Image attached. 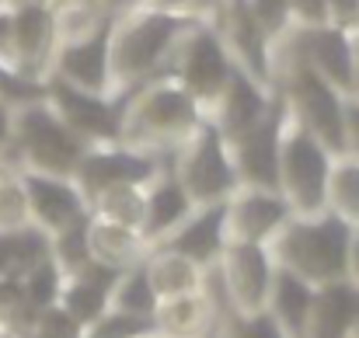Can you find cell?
<instances>
[{
  "label": "cell",
  "instance_id": "6da1fadb",
  "mask_svg": "<svg viewBox=\"0 0 359 338\" xmlns=\"http://www.w3.org/2000/svg\"><path fill=\"white\" fill-rule=\"evenodd\" d=\"M189 25H196V18L164 11L147 0H136L126 11L112 14V32H109L112 98H119L150 77H161L175 42Z\"/></svg>",
  "mask_w": 359,
  "mask_h": 338
},
{
  "label": "cell",
  "instance_id": "7a4b0ae2",
  "mask_svg": "<svg viewBox=\"0 0 359 338\" xmlns=\"http://www.w3.org/2000/svg\"><path fill=\"white\" fill-rule=\"evenodd\" d=\"M203 119L196 98L171 77H150L119 95V143L168 157Z\"/></svg>",
  "mask_w": 359,
  "mask_h": 338
},
{
  "label": "cell",
  "instance_id": "3957f363",
  "mask_svg": "<svg viewBox=\"0 0 359 338\" xmlns=\"http://www.w3.org/2000/svg\"><path fill=\"white\" fill-rule=\"evenodd\" d=\"M349 230L353 227L339 220L335 213H293L286 224L269 237V251L276 265L297 272L300 279L325 286L335 279H346V251H349Z\"/></svg>",
  "mask_w": 359,
  "mask_h": 338
},
{
  "label": "cell",
  "instance_id": "277c9868",
  "mask_svg": "<svg viewBox=\"0 0 359 338\" xmlns=\"http://www.w3.org/2000/svg\"><path fill=\"white\" fill-rule=\"evenodd\" d=\"M88 143L60 119V112L42 98H32L25 105H14V129L11 143L0 154L4 168H28V171H46V175H70L81 164Z\"/></svg>",
  "mask_w": 359,
  "mask_h": 338
},
{
  "label": "cell",
  "instance_id": "5b68a950",
  "mask_svg": "<svg viewBox=\"0 0 359 338\" xmlns=\"http://www.w3.org/2000/svg\"><path fill=\"white\" fill-rule=\"evenodd\" d=\"M286 105V102H283ZM328 147L304 126L293 112H283L279 129V192L290 203L293 213H321L325 210V189H328V171H332Z\"/></svg>",
  "mask_w": 359,
  "mask_h": 338
},
{
  "label": "cell",
  "instance_id": "8992f818",
  "mask_svg": "<svg viewBox=\"0 0 359 338\" xmlns=\"http://www.w3.org/2000/svg\"><path fill=\"white\" fill-rule=\"evenodd\" d=\"M168 164H171L175 178L182 182V189L189 192V199L196 206H203V203H224L238 189V171H234L231 147H227L224 133L206 115L168 154Z\"/></svg>",
  "mask_w": 359,
  "mask_h": 338
},
{
  "label": "cell",
  "instance_id": "52a82bcc",
  "mask_svg": "<svg viewBox=\"0 0 359 338\" xmlns=\"http://www.w3.org/2000/svg\"><path fill=\"white\" fill-rule=\"evenodd\" d=\"M234 67L238 63H234V56H231L220 28L210 25V21H196L175 42V49H171L161 77L178 81L196 98V105L206 112L220 98V91L227 88Z\"/></svg>",
  "mask_w": 359,
  "mask_h": 338
},
{
  "label": "cell",
  "instance_id": "ba28073f",
  "mask_svg": "<svg viewBox=\"0 0 359 338\" xmlns=\"http://www.w3.org/2000/svg\"><path fill=\"white\" fill-rule=\"evenodd\" d=\"M213 276H217L231 311L255 314V311H265L272 276H276V258L265 244L227 241L213 262Z\"/></svg>",
  "mask_w": 359,
  "mask_h": 338
},
{
  "label": "cell",
  "instance_id": "9c48e42d",
  "mask_svg": "<svg viewBox=\"0 0 359 338\" xmlns=\"http://www.w3.org/2000/svg\"><path fill=\"white\" fill-rule=\"evenodd\" d=\"M283 49H290L293 56H300L311 70H318L332 88H339L342 95L356 91V46H353V32L335 28V25H321V28H290L276 39Z\"/></svg>",
  "mask_w": 359,
  "mask_h": 338
},
{
  "label": "cell",
  "instance_id": "30bf717a",
  "mask_svg": "<svg viewBox=\"0 0 359 338\" xmlns=\"http://www.w3.org/2000/svg\"><path fill=\"white\" fill-rule=\"evenodd\" d=\"M164 157L126 147V143H95L84 150L81 164L74 168V182L91 203L98 192L116 189V185H147L161 171Z\"/></svg>",
  "mask_w": 359,
  "mask_h": 338
},
{
  "label": "cell",
  "instance_id": "8fae6325",
  "mask_svg": "<svg viewBox=\"0 0 359 338\" xmlns=\"http://www.w3.org/2000/svg\"><path fill=\"white\" fill-rule=\"evenodd\" d=\"M283 95L276 88V102L269 105V112L262 115L251 129H244L241 136L227 140L231 157H234V171H238V185H255V189H276L279 192V129H283Z\"/></svg>",
  "mask_w": 359,
  "mask_h": 338
},
{
  "label": "cell",
  "instance_id": "7c38bea8",
  "mask_svg": "<svg viewBox=\"0 0 359 338\" xmlns=\"http://www.w3.org/2000/svg\"><path fill=\"white\" fill-rule=\"evenodd\" d=\"M46 102L88 147L119 140V98L81 91L60 77H46Z\"/></svg>",
  "mask_w": 359,
  "mask_h": 338
},
{
  "label": "cell",
  "instance_id": "4fadbf2b",
  "mask_svg": "<svg viewBox=\"0 0 359 338\" xmlns=\"http://www.w3.org/2000/svg\"><path fill=\"white\" fill-rule=\"evenodd\" d=\"M56 53V18L46 0H25L11 7V60L28 81L46 84Z\"/></svg>",
  "mask_w": 359,
  "mask_h": 338
},
{
  "label": "cell",
  "instance_id": "5bb4252c",
  "mask_svg": "<svg viewBox=\"0 0 359 338\" xmlns=\"http://www.w3.org/2000/svg\"><path fill=\"white\" fill-rule=\"evenodd\" d=\"M293 217L290 203L276 189H255L238 185L224 199V230L227 241H251V244H269V237Z\"/></svg>",
  "mask_w": 359,
  "mask_h": 338
},
{
  "label": "cell",
  "instance_id": "9a60e30c",
  "mask_svg": "<svg viewBox=\"0 0 359 338\" xmlns=\"http://www.w3.org/2000/svg\"><path fill=\"white\" fill-rule=\"evenodd\" d=\"M18 178H21V189H25V199H28L32 224L46 234H56L67 224L91 213L84 192L77 189V182L70 175H46V171L21 168Z\"/></svg>",
  "mask_w": 359,
  "mask_h": 338
},
{
  "label": "cell",
  "instance_id": "2e32d148",
  "mask_svg": "<svg viewBox=\"0 0 359 338\" xmlns=\"http://www.w3.org/2000/svg\"><path fill=\"white\" fill-rule=\"evenodd\" d=\"M109 32L112 21H105L102 28H95L84 39H70L60 42L49 63V77H60L81 91H95V95H112V70H109Z\"/></svg>",
  "mask_w": 359,
  "mask_h": 338
},
{
  "label": "cell",
  "instance_id": "e0dca14e",
  "mask_svg": "<svg viewBox=\"0 0 359 338\" xmlns=\"http://www.w3.org/2000/svg\"><path fill=\"white\" fill-rule=\"evenodd\" d=\"M272 102H276V81L262 84L244 67H234L227 88L220 91V98L203 115L224 133V140H234V136H241L244 129H251L262 115L269 112Z\"/></svg>",
  "mask_w": 359,
  "mask_h": 338
},
{
  "label": "cell",
  "instance_id": "ac0fdd59",
  "mask_svg": "<svg viewBox=\"0 0 359 338\" xmlns=\"http://www.w3.org/2000/svg\"><path fill=\"white\" fill-rule=\"evenodd\" d=\"M227 244V230H224V203H203L192 206V213L175 227L171 234H164L154 248H168L178 251L185 258H192L196 265L210 269L220 255V248Z\"/></svg>",
  "mask_w": 359,
  "mask_h": 338
},
{
  "label": "cell",
  "instance_id": "d6986e66",
  "mask_svg": "<svg viewBox=\"0 0 359 338\" xmlns=\"http://www.w3.org/2000/svg\"><path fill=\"white\" fill-rule=\"evenodd\" d=\"M220 311H227V307H220L206 286L203 290L178 293V297H164V300H157V311H154L157 335L161 338H210Z\"/></svg>",
  "mask_w": 359,
  "mask_h": 338
},
{
  "label": "cell",
  "instance_id": "ffe728a7",
  "mask_svg": "<svg viewBox=\"0 0 359 338\" xmlns=\"http://www.w3.org/2000/svg\"><path fill=\"white\" fill-rule=\"evenodd\" d=\"M192 206L196 203L189 199V192L182 189V182L175 178V171L164 157L161 171L143 185V237L150 241V248L182 224L192 213Z\"/></svg>",
  "mask_w": 359,
  "mask_h": 338
},
{
  "label": "cell",
  "instance_id": "44dd1931",
  "mask_svg": "<svg viewBox=\"0 0 359 338\" xmlns=\"http://www.w3.org/2000/svg\"><path fill=\"white\" fill-rule=\"evenodd\" d=\"M359 325V286L335 279L314 290V307L304 338H346Z\"/></svg>",
  "mask_w": 359,
  "mask_h": 338
},
{
  "label": "cell",
  "instance_id": "7402d4cb",
  "mask_svg": "<svg viewBox=\"0 0 359 338\" xmlns=\"http://www.w3.org/2000/svg\"><path fill=\"white\" fill-rule=\"evenodd\" d=\"M314 290H318L314 283H307V279H300L297 272L276 265L265 311H269V318L283 328L286 338L307 335V321H311V307H314Z\"/></svg>",
  "mask_w": 359,
  "mask_h": 338
},
{
  "label": "cell",
  "instance_id": "603a6c76",
  "mask_svg": "<svg viewBox=\"0 0 359 338\" xmlns=\"http://www.w3.org/2000/svg\"><path fill=\"white\" fill-rule=\"evenodd\" d=\"M116 276H119L116 269H105V265H98V262H91L88 269H81L77 276H63L56 307L67 311V314L81 325V332H84V328L109 307V286H112Z\"/></svg>",
  "mask_w": 359,
  "mask_h": 338
},
{
  "label": "cell",
  "instance_id": "cb8c5ba5",
  "mask_svg": "<svg viewBox=\"0 0 359 338\" xmlns=\"http://www.w3.org/2000/svg\"><path fill=\"white\" fill-rule=\"evenodd\" d=\"M88 248H91V258L105 269H129L136 262L147 258L150 251V241L133 230V227H122V224H112V220H102V217H91L88 220Z\"/></svg>",
  "mask_w": 359,
  "mask_h": 338
},
{
  "label": "cell",
  "instance_id": "d4e9b609",
  "mask_svg": "<svg viewBox=\"0 0 359 338\" xmlns=\"http://www.w3.org/2000/svg\"><path fill=\"white\" fill-rule=\"evenodd\" d=\"M143 265H147V276H150V286H154L157 300L178 297V293H189V290H203V283H206L203 265H196L192 258H185L178 251H168V248H150Z\"/></svg>",
  "mask_w": 359,
  "mask_h": 338
},
{
  "label": "cell",
  "instance_id": "484cf974",
  "mask_svg": "<svg viewBox=\"0 0 359 338\" xmlns=\"http://www.w3.org/2000/svg\"><path fill=\"white\" fill-rule=\"evenodd\" d=\"M325 210L335 213L339 220H346L349 227L359 224V157H353V154H335L332 157Z\"/></svg>",
  "mask_w": 359,
  "mask_h": 338
},
{
  "label": "cell",
  "instance_id": "4316f807",
  "mask_svg": "<svg viewBox=\"0 0 359 338\" xmlns=\"http://www.w3.org/2000/svg\"><path fill=\"white\" fill-rule=\"evenodd\" d=\"M109 307L116 311H129V314H154L157 311V293L150 286L147 265L136 262L129 269H122L109 286Z\"/></svg>",
  "mask_w": 359,
  "mask_h": 338
},
{
  "label": "cell",
  "instance_id": "83f0119b",
  "mask_svg": "<svg viewBox=\"0 0 359 338\" xmlns=\"http://www.w3.org/2000/svg\"><path fill=\"white\" fill-rule=\"evenodd\" d=\"M88 206H91V217L133 227V230L143 234V185H116V189H105V192H98Z\"/></svg>",
  "mask_w": 359,
  "mask_h": 338
},
{
  "label": "cell",
  "instance_id": "f1b7e54d",
  "mask_svg": "<svg viewBox=\"0 0 359 338\" xmlns=\"http://www.w3.org/2000/svg\"><path fill=\"white\" fill-rule=\"evenodd\" d=\"M88 220H91V213L67 224L56 234H49V255H53V262L60 265L63 276H77L81 269H88L95 262L91 248H88Z\"/></svg>",
  "mask_w": 359,
  "mask_h": 338
},
{
  "label": "cell",
  "instance_id": "f546056e",
  "mask_svg": "<svg viewBox=\"0 0 359 338\" xmlns=\"http://www.w3.org/2000/svg\"><path fill=\"white\" fill-rule=\"evenodd\" d=\"M81 338H161V335H157L154 314H129V311L105 307V311L81 332Z\"/></svg>",
  "mask_w": 359,
  "mask_h": 338
},
{
  "label": "cell",
  "instance_id": "4dcf8cb0",
  "mask_svg": "<svg viewBox=\"0 0 359 338\" xmlns=\"http://www.w3.org/2000/svg\"><path fill=\"white\" fill-rule=\"evenodd\" d=\"M60 286H63V272L53 262V255H46L42 262H35L25 276H21V304L32 311L53 307L60 300Z\"/></svg>",
  "mask_w": 359,
  "mask_h": 338
},
{
  "label": "cell",
  "instance_id": "1f68e13d",
  "mask_svg": "<svg viewBox=\"0 0 359 338\" xmlns=\"http://www.w3.org/2000/svg\"><path fill=\"white\" fill-rule=\"evenodd\" d=\"M210 338H286L283 328L269 318V311H255V314H241V311H220L217 325Z\"/></svg>",
  "mask_w": 359,
  "mask_h": 338
},
{
  "label": "cell",
  "instance_id": "d6a6232c",
  "mask_svg": "<svg viewBox=\"0 0 359 338\" xmlns=\"http://www.w3.org/2000/svg\"><path fill=\"white\" fill-rule=\"evenodd\" d=\"M28 224H32V213H28L21 178H18V171H7L4 185H0V230H18Z\"/></svg>",
  "mask_w": 359,
  "mask_h": 338
},
{
  "label": "cell",
  "instance_id": "836d02e7",
  "mask_svg": "<svg viewBox=\"0 0 359 338\" xmlns=\"http://www.w3.org/2000/svg\"><path fill=\"white\" fill-rule=\"evenodd\" d=\"M328 25L325 0H290V28H321Z\"/></svg>",
  "mask_w": 359,
  "mask_h": 338
},
{
  "label": "cell",
  "instance_id": "e575fe53",
  "mask_svg": "<svg viewBox=\"0 0 359 338\" xmlns=\"http://www.w3.org/2000/svg\"><path fill=\"white\" fill-rule=\"evenodd\" d=\"M147 4H157L164 11H175V14H185L196 21H210L220 11V0H147Z\"/></svg>",
  "mask_w": 359,
  "mask_h": 338
},
{
  "label": "cell",
  "instance_id": "d590c367",
  "mask_svg": "<svg viewBox=\"0 0 359 338\" xmlns=\"http://www.w3.org/2000/svg\"><path fill=\"white\" fill-rule=\"evenodd\" d=\"M342 133H346V154L359 157V95H346V105H342Z\"/></svg>",
  "mask_w": 359,
  "mask_h": 338
},
{
  "label": "cell",
  "instance_id": "8d00e7d4",
  "mask_svg": "<svg viewBox=\"0 0 359 338\" xmlns=\"http://www.w3.org/2000/svg\"><path fill=\"white\" fill-rule=\"evenodd\" d=\"M328 7V25L356 32L359 28V0H325Z\"/></svg>",
  "mask_w": 359,
  "mask_h": 338
},
{
  "label": "cell",
  "instance_id": "74e56055",
  "mask_svg": "<svg viewBox=\"0 0 359 338\" xmlns=\"http://www.w3.org/2000/svg\"><path fill=\"white\" fill-rule=\"evenodd\" d=\"M346 279L359 286V224L349 230V251H346Z\"/></svg>",
  "mask_w": 359,
  "mask_h": 338
},
{
  "label": "cell",
  "instance_id": "f35d334b",
  "mask_svg": "<svg viewBox=\"0 0 359 338\" xmlns=\"http://www.w3.org/2000/svg\"><path fill=\"white\" fill-rule=\"evenodd\" d=\"M0 63L14 67V60H11V7H0Z\"/></svg>",
  "mask_w": 359,
  "mask_h": 338
},
{
  "label": "cell",
  "instance_id": "ab89813d",
  "mask_svg": "<svg viewBox=\"0 0 359 338\" xmlns=\"http://www.w3.org/2000/svg\"><path fill=\"white\" fill-rule=\"evenodd\" d=\"M11 129H14V105L0 102V154H4L7 143H11Z\"/></svg>",
  "mask_w": 359,
  "mask_h": 338
},
{
  "label": "cell",
  "instance_id": "60d3db41",
  "mask_svg": "<svg viewBox=\"0 0 359 338\" xmlns=\"http://www.w3.org/2000/svg\"><path fill=\"white\" fill-rule=\"evenodd\" d=\"M49 7H63V4H77V0H46Z\"/></svg>",
  "mask_w": 359,
  "mask_h": 338
},
{
  "label": "cell",
  "instance_id": "b9f144b4",
  "mask_svg": "<svg viewBox=\"0 0 359 338\" xmlns=\"http://www.w3.org/2000/svg\"><path fill=\"white\" fill-rule=\"evenodd\" d=\"M7 332V318H4V307H0V335Z\"/></svg>",
  "mask_w": 359,
  "mask_h": 338
},
{
  "label": "cell",
  "instance_id": "7bdbcfd3",
  "mask_svg": "<svg viewBox=\"0 0 359 338\" xmlns=\"http://www.w3.org/2000/svg\"><path fill=\"white\" fill-rule=\"evenodd\" d=\"M353 46H356V60H359V28L353 32Z\"/></svg>",
  "mask_w": 359,
  "mask_h": 338
},
{
  "label": "cell",
  "instance_id": "ee69618b",
  "mask_svg": "<svg viewBox=\"0 0 359 338\" xmlns=\"http://www.w3.org/2000/svg\"><path fill=\"white\" fill-rule=\"evenodd\" d=\"M7 171H14V168H4V164H0V185H4V175H7Z\"/></svg>",
  "mask_w": 359,
  "mask_h": 338
},
{
  "label": "cell",
  "instance_id": "f6af8a7d",
  "mask_svg": "<svg viewBox=\"0 0 359 338\" xmlns=\"http://www.w3.org/2000/svg\"><path fill=\"white\" fill-rule=\"evenodd\" d=\"M346 338H359V325H356V328H353V332H349V335H346Z\"/></svg>",
  "mask_w": 359,
  "mask_h": 338
},
{
  "label": "cell",
  "instance_id": "bcb514c9",
  "mask_svg": "<svg viewBox=\"0 0 359 338\" xmlns=\"http://www.w3.org/2000/svg\"><path fill=\"white\" fill-rule=\"evenodd\" d=\"M353 95H359V67H356V91H353Z\"/></svg>",
  "mask_w": 359,
  "mask_h": 338
},
{
  "label": "cell",
  "instance_id": "7dc6e473",
  "mask_svg": "<svg viewBox=\"0 0 359 338\" xmlns=\"http://www.w3.org/2000/svg\"><path fill=\"white\" fill-rule=\"evenodd\" d=\"M14 4H25V0H7V7H14Z\"/></svg>",
  "mask_w": 359,
  "mask_h": 338
},
{
  "label": "cell",
  "instance_id": "c3c4849f",
  "mask_svg": "<svg viewBox=\"0 0 359 338\" xmlns=\"http://www.w3.org/2000/svg\"><path fill=\"white\" fill-rule=\"evenodd\" d=\"M0 338H18V335H11V332H4V335H0Z\"/></svg>",
  "mask_w": 359,
  "mask_h": 338
},
{
  "label": "cell",
  "instance_id": "681fc988",
  "mask_svg": "<svg viewBox=\"0 0 359 338\" xmlns=\"http://www.w3.org/2000/svg\"><path fill=\"white\" fill-rule=\"evenodd\" d=\"M0 7H7V0H0Z\"/></svg>",
  "mask_w": 359,
  "mask_h": 338
}]
</instances>
